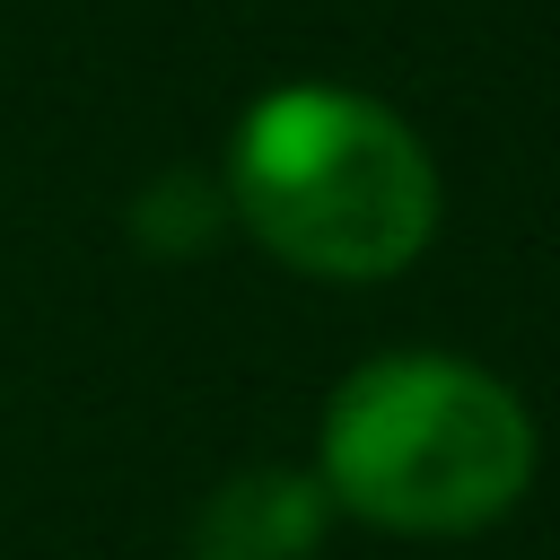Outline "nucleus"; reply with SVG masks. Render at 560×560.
<instances>
[{
  "label": "nucleus",
  "instance_id": "nucleus-1",
  "mask_svg": "<svg viewBox=\"0 0 560 560\" xmlns=\"http://www.w3.org/2000/svg\"><path fill=\"white\" fill-rule=\"evenodd\" d=\"M315 481L385 534H481L534 481V411L472 359L385 350L332 385Z\"/></svg>",
  "mask_w": 560,
  "mask_h": 560
},
{
  "label": "nucleus",
  "instance_id": "nucleus-2",
  "mask_svg": "<svg viewBox=\"0 0 560 560\" xmlns=\"http://www.w3.org/2000/svg\"><path fill=\"white\" fill-rule=\"evenodd\" d=\"M236 219L315 280H385L438 228V166L402 114L350 88H271L228 149Z\"/></svg>",
  "mask_w": 560,
  "mask_h": 560
},
{
  "label": "nucleus",
  "instance_id": "nucleus-3",
  "mask_svg": "<svg viewBox=\"0 0 560 560\" xmlns=\"http://www.w3.org/2000/svg\"><path fill=\"white\" fill-rule=\"evenodd\" d=\"M324 481L315 472H289V464H245L228 472L201 516H192V560H306L324 542Z\"/></svg>",
  "mask_w": 560,
  "mask_h": 560
}]
</instances>
